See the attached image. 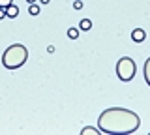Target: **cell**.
Segmentation results:
<instances>
[{
	"instance_id": "cell-7",
	"label": "cell",
	"mask_w": 150,
	"mask_h": 135,
	"mask_svg": "<svg viewBox=\"0 0 150 135\" xmlns=\"http://www.w3.org/2000/svg\"><path fill=\"white\" fill-rule=\"evenodd\" d=\"M81 135H100V128H92V126H86V128H83Z\"/></svg>"
},
{
	"instance_id": "cell-10",
	"label": "cell",
	"mask_w": 150,
	"mask_h": 135,
	"mask_svg": "<svg viewBox=\"0 0 150 135\" xmlns=\"http://www.w3.org/2000/svg\"><path fill=\"white\" fill-rule=\"evenodd\" d=\"M28 13H30V15H38V13H40V8H38L34 2H32L30 6H28Z\"/></svg>"
},
{
	"instance_id": "cell-1",
	"label": "cell",
	"mask_w": 150,
	"mask_h": 135,
	"mask_svg": "<svg viewBox=\"0 0 150 135\" xmlns=\"http://www.w3.org/2000/svg\"><path fill=\"white\" fill-rule=\"evenodd\" d=\"M141 126V118L135 111L124 107H111L105 109L98 118V128L107 135H129L135 133Z\"/></svg>"
},
{
	"instance_id": "cell-3",
	"label": "cell",
	"mask_w": 150,
	"mask_h": 135,
	"mask_svg": "<svg viewBox=\"0 0 150 135\" xmlns=\"http://www.w3.org/2000/svg\"><path fill=\"white\" fill-rule=\"evenodd\" d=\"M135 73H137V66H135L133 58L124 57L116 62V75H118L120 81H124V83L131 81V79L135 77Z\"/></svg>"
},
{
	"instance_id": "cell-5",
	"label": "cell",
	"mask_w": 150,
	"mask_h": 135,
	"mask_svg": "<svg viewBox=\"0 0 150 135\" xmlns=\"http://www.w3.org/2000/svg\"><path fill=\"white\" fill-rule=\"evenodd\" d=\"M6 15L11 17V19H15V17L19 15V8L15 6V4H9V6L6 8Z\"/></svg>"
},
{
	"instance_id": "cell-2",
	"label": "cell",
	"mask_w": 150,
	"mask_h": 135,
	"mask_svg": "<svg viewBox=\"0 0 150 135\" xmlns=\"http://www.w3.org/2000/svg\"><path fill=\"white\" fill-rule=\"evenodd\" d=\"M26 60H28V49L23 43H13L4 51L2 66L6 69H19L26 64Z\"/></svg>"
},
{
	"instance_id": "cell-9",
	"label": "cell",
	"mask_w": 150,
	"mask_h": 135,
	"mask_svg": "<svg viewBox=\"0 0 150 135\" xmlns=\"http://www.w3.org/2000/svg\"><path fill=\"white\" fill-rule=\"evenodd\" d=\"M68 38L77 40V38H79V28H75V26H73V28H69V30H68Z\"/></svg>"
},
{
	"instance_id": "cell-15",
	"label": "cell",
	"mask_w": 150,
	"mask_h": 135,
	"mask_svg": "<svg viewBox=\"0 0 150 135\" xmlns=\"http://www.w3.org/2000/svg\"><path fill=\"white\" fill-rule=\"evenodd\" d=\"M26 2H28V4H32V2H36V0H26Z\"/></svg>"
},
{
	"instance_id": "cell-6",
	"label": "cell",
	"mask_w": 150,
	"mask_h": 135,
	"mask_svg": "<svg viewBox=\"0 0 150 135\" xmlns=\"http://www.w3.org/2000/svg\"><path fill=\"white\" fill-rule=\"evenodd\" d=\"M143 73H144V81H146V85L150 86V58H146V62H144Z\"/></svg>"
},
{
	"instance_id": "cell-4",
	"label": "cell",
	"mask_w": 150,
	"mask_h": 135,
	"mask_svg": "<svg viewBox=\"0 0 150 135\" xmlns=\"http://www.w3.org/2000/svg\"><path fill=\"white\" fill-rule=\"evenodd\" d=\"M144 38H146V32H144L143 28H135L133 32H131V40H133L135 43H141V41H144Z\"/></svg>"
},
{
	"instance_id": "cell-12",
	"label": "cell",
	"mask_w": 150,
	"mask_h": 135,
	"mask_svg": "<svg viewBox=\"0 0 150 135\" xmlns=\"http://www.w3.org/2000/svg\"><path fill=\"white\" fill-rule=\"evenodd\" d=\"M9 4H13V0H0V8H8Z\"/></svg>"
},
{
	"instance_id": "cell-13",
	"label": "cell",
	"mask_w": 150,
	"mask_h": 135,
	"mask_svg": "<svg viewBox=\"0 0 150 135\" xmlns=\"http://www.w3.org/2000/svg\"><path fill=\"white\" fill-rule=\"evenodd\" d=\"M4 17H8L6 15V8H0V19H4Z\"/></svg>"
},
{
	"instance_id": "cell-11",
	"label": "cell",
	"mask_w": 150,
	"mask_h": 135,
	"mask_svg": "<svg viewBox=\"0 0 150 135\" xmlns=\"http://www.w3.org/2000/svg\"><path fill=\"white\" fill-rule=\"evenodd\" d=\"M81 8H83L81 0H73V10H81Z\"/></svg>"
},
{
	"instance_id": "cell-8",
	"label": "cell",
	"mask_w": 150,
	"mask_h": 135,
	"mask_svg": "<svg viewBox=\"0 0 150 135\" xmlns=\"http://www.w3.org/2000/svg\"><path fill=\"white\" fill-rule=\"evenodd\" d=\"M79 28L84 30V32H88V30L92 28V21H90V19H83L81 23H79Z\"/></svg>"
},
{
	"instance_id": "cell-14",
	"label": "cell",
	"mask_w": 150,
	"mask_h": 135,
	"mask_svg": "<svg viewBox=\"0 0 150 135\" xmlns=\"http://www.w3.org/2000/svg\"><path fill=\"white\" fill-rule=\"evenodd\" d=\"M40 2H41V4H49L51 0H40Z\"/></svg>"
}]
</instances>
